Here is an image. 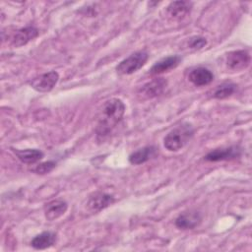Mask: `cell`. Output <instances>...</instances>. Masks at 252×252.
Returning <instances> with one entry per match:
<instances>
[{
  "instance_id": "ac0fdd59",
  "label": "cell",
  "mask_w": 252,
  "mask_h": 252,
  "mask_svg": "<svg viewBox=\"0 0 252 252\" xmlns=\"http://www.w3.org/2000/svg\"><path fill=\"white\" fill-rule=\"evenodd\" d=\"M235 89H236V86L234 84L223 83L217 87V89L214 92V97L219 98V99L226 98L227 96H229L230 94H232L234 93Z\"/></svg>"
},
{
  "instance_id": "7c38bea8",
  "label": "cell",
  "mask_w": 252,
  "mask_h": 252,
  "mask_svg": "<svg viewBox=\"0 0 252 252\" xmlns=\"http://www.w3.org/2000/svg\"><path fill=\"white\" fill-rule=\"evenodd\" d=\"M180 61H181V57L178 55L168 56L156 62L150 71L152 74H161L177 67Z\"/></svg>"
},
{
  "instance_id": "7a4b0ae2",
  "label": "cell",
  "mask_w": 252,
  "mask_h": 252,
  "mask_svg": "<svg viewBox=\"0 0 252 252\" xmlns=\"http://www.w3.org/2000/svg\"><path fill=\"white\" fill-rule=\"evenodd\" d=\"M193 134V127L189 123H182L166 134L163 139V146L170 152H177L191 140Z\"/></svg>"
},
{
  "instance_id": "4fadbf2b",
  "label": "cell",
  "mask_w": 252,
  "mask_h": 252,
  "mask_svg": "<svg viewBox=\"0 0 252 252\" xmlns=\"http://www.w3.org/2000/svg\"><path fill=\"white\" fill-rule=\"evenodd\" d=\"M192 3L188 1H174L167 6V14L174 20L184 18L191 10Z\"/></svg>"
},
{
  "instance_id": "5bb4252c",
  "label": "cell",
  "mask_w": 252,
  "mask_h": 252,
  "mask_svg": "<svg viewBox=\"0 0 252 252\" xmlns=\"http://www.w3.org/2000/svg\"><path fill=\"white\" fill-rule=\"evenodd\" d=\"M157 154V148L154 146H147L144 147L142 149H139L137 151H135L134 153H132L129 156V161L130 163L134 164V165H138V164H142L146 161H148L149 159H151L152 158H154Z\"/></svg>"
},
{
  "instance_id": "277c9868",
  "label": "cell",
  "mask_w": 252,
  "mask_h": 252,
  "mask_svg": "<svg viewBox=\"0 0 252 252\" xmlns=\"http://www.w3.org/2000/svg\"><path fill=\"white\" fill-rule=\"evenodd\" d=\"M58 79H59L58 73L55 71H50L33 78L30 82V85L32 86V89H34L37 92L46 93L53 89V87L58 82Z\"/></svg>"
},
{
  "instance_id": "ffe728a7",
  "label": "cell",
  "mask_w": 252,
  "mask_h": 252,
  "mask_svg": "<svg viewBox=\"0 0 252 252\" xmlns=\"http://www.w3.org/2000/svg\"><path fill=\"white\" fill-rule=\"evenodd\" d=\"M206 43H207L206 38H204L202 36H195L190 39L189 46L194 49H200V48L204 47L206 45Z\"/></svg>"
},
{
  "instance_id": "e0dca14e",
  "label": "cell",
  "mask_w": 252,
  "mask_h": 252,
  "mask_svg": "<svg viewBox=\"0 0 252 252\" xmlns=\"http://www.w3.org/2000/svg\"><path fill=\"white\" fill-rule=\"evenodd\" d=\"M17 158L25 163H34L42 158L43 153L36 149L27 150H13Z\"/></svg>"
},
{
  "instance_id": "5b68a950",
  "label": "cell",
  "mask_w": 252,
  "mask_h": 252,
  "mask_svg": "<svg viewBox=\"0 0 252 252\" xmlns=\"http://www.w3.org/2000/svg\"><path fill=\"white\" fill-rule=\"evenodd\" d=\"M226 66L230 70L240 71L250 64V55L246 50H235L227 53L225 59Z\"/></svg>"
},
{
  "instance_id": "8fae6325",
  "label": "cell",
  "mask_w": 252,
  "mask_h": 252,
  "mask_svg": "<svg viewBox=\"0 0 252 252\" xmlns=\"http://www.w3.org/2000/svg\"><path fill=\"white\" fill-rule=\"evenodd\" d=\"M67 203L63 200H54L47 203L44 207V215L48 220H54L60 218L67 211Z\"/></svg>"
},
{
  "instance_id": "9a60e30c",
  "label": "cell",
  "mask_w": 252,
  "mask_h": 252,
  "mask_svg": "<svg viewBox=\"0 0 252 252\" xmlns=\"http://www.w3.org/2000/svg\"><path fill=\"white\" fill-rule=\"evenodd\" d=\"M55 241H56L55 233L50 231H43L32 238V240L31 241V245L34 249L42 250L52 246L55 243Z\"/></svg>"
},
{
  "instance_id": "d6986e66",
  "label": "cell",
  "mask_w": 252,
  "mask_h": 252,
  "mask_svg": "<svg viewBox=\"0 0 252 252\" xmlns=\"http://www.w3.org/2000/svg\"><path fill=\"white\" fill-rule=\"evenodd\" d=\"M55 167V162L54 161H45L40 164H38L35 168L34 171L38 174H45L50 172L53 168Z\"/></svg>"
},
{
  "instance_id": "8992f818",
  "label": "cell",
  "mask_w": 252,
  "mask_h": 252,
  "mask_svg": "<svg viewBox=\"0 0 252 252\" xmlns=\"http://www.w3.org/2000/svg\"><path fill=\"white\" fill-rule=\"evenodd\" d=\"M202 221V216L198 211L189 210L181 213L175 220V225L180 229H193Z\"/></svg>"
},
{
  "instance_id": "ba28073f",
  "label": "cell",
  "mask_w": 252,
  "mask_h": 252,
  "mask_svg": "<svg viewBox=\"0 0 252 252\" xmlns=\"http://www.w3.org/2000/svg\"><path fill=\"white\" fill-rule=\"evenodd\" d=\"M241 150L236 146H231L229 148L216 149L206 155L205 159L209 161H220L233 159L240 156Z\"/></svg>"
},
{
  "instance_id": "30bf717a",
  "label": "cell",
  "mask_w": 252,
  "mask_h": 252,
  "mask_svg": "<svg viewBox=\"0 0 252 252\" xmlns=\"http://www.w3.org/2000/svg\"><path fill=\"white\" fill-rule=\"evenodd\" d=\"M189 80L195 86H206L213 82L214 74L212 73V71L205 67H198L191 70L189 74Z\"/></svg>"
},
{
  "instance_id": "9c48e42d",
  "label": "cell",
  "mask_w": 252,
  "mask_h": 252,
  "mask_svg": "<svg viewBox=\"0 0 252 252\" xmlns=\"http://www.w3.org/2000/svg\"><path fill=\"white\" fill-rule=\"evenodd\" d=\"M38 32L33 27H26L18 30L12 36V44L16 47L23 46L27 44L29 41L36 37Z\"/></svg>"
},
{
  "instance_id": "6da1fadb",
  "label": "cell",
  "mask_w": 252,
  "mask_h": 252,
  "mask_svg": "<svg viewBox=\"0 0 252 252\" xmlns=\"http://www.w3.org/2000/svg\"><path fill=\"white\" fill-rule=\"evenodd\" d=\"M125 112V104L119 98L106 100L99 111L96 125L97 138L103 139L111 133L113 128L122 120Z\"/></svg>"
},
{
  "instance_id": "52a82bcc",
  "label": "cell",
  "mask_w": 252,
  "mask_h": 252,
  "mask_svg": "<svg viewBox=\"0 0 252 252\" xmlns=\"http://www.w3.org/2000/svg\"><path fill=\"white\" fill-rule=\"evenodd\" d=\"M113 202V196L106 193L97 192L89 197L87 201V208L92 213H97L110 206Z\"/></svg>"
},
{
  "instance_id": "2e32d148",
  "label": "cell",
  "mask_w": 252,
  "mask_h": 252,
  "mask_svg": "<svg viewBox=\"0 0 252 252\" xmlns=\"http://www.w3.org/2000/svg\"><path fill=\"white\" fill-rule=\"evenodd\" d=\"M166 86V81L163 78L155 79L152 82L147 83L142 88V94L147 97H154L162 93Z\"/></svg>"
},
{
  "instance_id": "3957f363",
  "label": "cell",
  "mask_w": 252,
  "mask_h": 252,
  "mask_svg": "<svg viewBox=\"0 0 252 252\" xmlns=\"http://www.w3.org/2000/svg\"><path fill=\"white\" fill-rule=\"evenodd\" d=\"M149 54L144 51H137L122 60L115 68L119 75H130L141 69L147 62Z\"/></svg>"
}]
</instances>
